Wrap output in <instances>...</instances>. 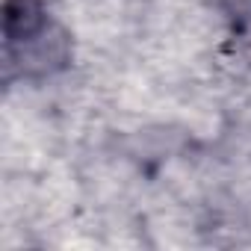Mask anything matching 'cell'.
I'll list each match as a JSON object with an SVG mask.
<instances>
[{"instance_id": "1", "label": "cell", "mask_w": 251, "mask_h": 251, "mask_svg": "<svg viewBox=\"0 0 251 251\" xmlns=\"http://www.w3.org/2000/svg\"><path fill=\"white\" fill-rule=\"evenodd\" d=\"M74 45L65 27L48 24L42 33L18 45H3L6 80H48L71 65Z\"/></svg>"}, {"instance_id": "3", "label": "cell", "mask_w": 251, "mask_h": 251, "mask_svg": "<svg viewBox=\"0 0 251 251\" xmlns=\"http://www.w3.org/2000/svg\"><path fill=\"white\" fill-rule=\"evenodd\" d=\"M219 9L227 24L233 53L251 62V0H219Z\"/></svg>"}, {"instance_id": "2", "label": "cell", "mask_w": 251, "mask_h": 251, "mask_svg": "<svg viewBox=\"0 0 251 251\" xmlns=\"http://www.w3.org/2000/svg\"><path fill=\"white\" fill-rule=\"evenodd\" d=\"M50 24L45 0H3V45L27 42Z\"/></svg>"}]
</instances>
